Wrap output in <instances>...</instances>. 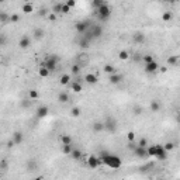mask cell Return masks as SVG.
<instances>
[{"label": "cell", "mask_w": 180, "mask_h": 180, "mask_svg": "<svg viewBox=\"0 0 180 180\" xmlns=\"http://www.w3.org/2000/svg\"><path fill=\"white\" fill-rule=\"evenodd\" d=\"M99 158H100L101 163L105 165L107 167H110V169H120L121 165H122V162H121V159L118 156L111 155L107 150H101L100 153H99Z\"/></svg>", "instance_id": "6da1fadb"}, {"label": "cell", "mask_w": 180, "mask_h": 180, "mask_svg": "<svg viewBox=\"0 0 180 180\" xmlns=\"http://www.w3.org/2000/svg\"><path fill=\"white\" fill-rule=\"evenodd\" d=\"M58 60H59V59H58V56H56V55H48L44 59V62H42V66H44V68H46L49 72H54V70L56 69Z\"/></svg>", "instance_id": "7a4b0ae2"}, {"label": "cell", "mask_w": 180, "mask_h": 180, "mask_svg": "<svg viewBox=\"0 0 180 180\" xmlns=\"http://www.w3.org/2000/svg\"><path fill=\"white\" fill-rule=\"evenodd\" d=\"M97 17H99V20L100 21H107L108 18L111 17V9L108 3H105L103 7H100L99 10H97Z\"/></svg>", "instance_id": "3957f363"}, {"label": "cell", "mask_w": 180, "mask_h": 180, "mask_svg": "<svg viewBox=\"0 0 180 180\" xmlns=\"http://www.w3.org/2000/svg\"><path fill=\"white\" fill-rule=\"evenodd\" d=\"M103 163H101V160H100V158L99 156H96V155H91V156H89L87 158V166H89L90 169H97L99 166H101Z\"/></svg>", "instance_id": "277c9868"}, {"label": "cell", "mask_w": 180, "mask_h": 180, "mask_svg": "<svg viewBox=\"0 0 180 180\" xmlns=\"http://www.w3.org/2000/svg\"><path fill=\"white\" fill-rule=\"evenodd\" d=\"M132 152H134V155L136 156V158H141V159L149 158V155H148V148H142V146H138V144H136V146H135V149L132 150Z\"/></svg>", "instance_id": "5b68a950"}, {"label": "cell", "mask_w": 180, "mask_h": 180, "mask_svg": "<svg viewBox=\"0 0 180 180\" xmlns=\"http://www.w3.org/2000/svg\"><path fill=\"white\" fill-rule=\"evenodd\" d=\"M105 124V131H108V132H115L117 131V121L114 118H111V117H107V120L104 121Z\"/></svg>", "instance_id": "8992f818"}, {"label": "cell", "mask_w": 180, "mask_h": 180, "mask_svg": "<svg viewBox=\"0 0 180 180\" xmlns=\"http://www.w3.org/2000/svg\"><path fill=\"white\" fill-rule=\"evenodd\" d=\"M75 28L79 34L85 35L86 32L89 31V23H87V21H77V23L75 24Z\"/></svg>", "instance_id": "52a82bcc"}, {"label": "cell", "mask_w": 180, "mask_h": 180, "mask_svg": "<svg viewBox=\"0 0 180 180\" xmlns=\"http://www.w3.org/2000/svg\"><path fill=\"white\" fill-rule=\"evenodd\" d=\"M167 153H169V152L163 148V145H156V155H155V158L158 160H166Z\"/></svg>", "instance_id": "ba28073f"}, {"label": "cell", "mask_w": 180, "mask_h": 180, "mask_svg": "<svg viewBox=\"0 0 180 180\" xmlns=\"http://www.w3.org/2000/svg\"><path fill=\"white\" fill-rule=\"evenodd\" d=\"M49 113V108H48V105H40L37 110H35V115H37V118H45L46 115Z\"/></svg>", "instance_id": "9c48e42d"}, {"label": "cell", "mask_w": 180, "mask_h": 180, "mask_svg": "<svg viewBox=\"0 0 180 180\" xmlns=\"http://www.w3.org/2000/svg\"><path fill=\"white\" fill-rule=\"evenodd\" d=\"M160 68V65L156 62V60H153V62H150V63H148V65H145V72L146 73H155V72H158Z\"/></svg>", "instance_id": "30bf717a"}, {"label": "cell", "mask_w": 180, "mask_h": 180, "mask_svg": "<svg viewBox=\"0 0 180 180\" xmlns=\"http://www.w3.org/2000/svg\"><path fill=\"white\" fill-rule=\"evenodd\" d=\"M91 130L94 131V132H103V131H105L104 121H94L91 124Z\"/></svg>", "instance_id": "8fae6325"}, {"label": "cell", "mask_w": 180, "mask_h": 180, "mask_svg": "<svg viewBox=\"0 0 180 180\" xmlns=\"http://www.w3.org/2000/svg\"><path fill=\"white\" fill-rule=\"evenodd\" d=\"M21 10L24 14H31L32 11H34V4L31 3V1H24L23 4H21Z\"/></svg>", "instance_id": "7c38bea8"}, {"label": "cell", "mask_w": 180, "mask_h": 180, "mask_svg": "<svg viewBox=\"0 0 180 180\" xmlns=\"http://www.w3.org/2000/svg\"><path fill=\"white\" fill-rule=\"evenodd\" d=\"M149 108H150V111H152V113H159V111L162 110V103H160L159 100L153 99V100L150 101Z\"/></svg>", "instance_id": "4fadbf2b"}, {"label": "cell", "mask_w": 180, "mask_h": 180, "mask_svg": "<svg viewBox=\"0 0 180 180\" xmlns=\"http://www.w3.org/2000/svg\"><path fill=\"white\" fill-rule=\"evenodd\" d=\"M30 45H31V40L27 37V35L21 37L20 41H18V46H20L21 49H27V48H30Z\"/></svg>", "instance_id": "5bb4252c"}, {"label": "cell", "mask_w": 180, "mask_h": 180, "mask_svg": "<svg viewBox=\"0 0 180 180\" xmlns=\"http://www.w3.org/2000/svg\"><path fill=\"white\" fill-rule=\"evenodd\" d=\"M11 139L15 142V145H20V144H23V141H24V135H23V132H20V131H15V132H13V135H11Z\"/></svg>", "instance_id": "9a60e30c"}, {"label": "cell", "mask_w": 180, "mask_h": 180, "mask_svg": "<svg viewBox=\"0 0 180 180\" xmlns=\"http://www.w3.org/2000/svg\"><path fill=\"white\" fill-rule=\"evenodd\" d=\"M90 32L93 35V38H99V37H101V34H103V27H101V25H93V27L90 28Z\"/></svg>", "instance_id": "2e32d148"}, {"label": "cell", "mask_w": 180, "mask_h": 180, "mask_svg": "<svg viewBox=\"0 0 180 180\" xmlns=\"http://www.w3.org/2000/svg\"><path fill=\"white\" fill-rule=\"evenodd\" d=\"M32 37H34L35 40H41V38H44L45 37V30L44 28H41V27H37L32 30Z\"/></svg>", "instance_id": "e0dca14e"}, {"label": "cell", "mask_w": 180, "mask_h": 180, "mask_svg": "<svg viewBox=\"0 0 180 180\" xmlns=\"http://www.w3.org/2000/svg\"><path fill=\"white\" fill-rule=\"evenodd\" d=\"M132 40H134L135 44H144L146 41V37H145V34H142V32H135L134 37H132Z\"/></svg>", "instance_id": "ac0fdd59"}, {"label": "cell", "mask_w": 180, "mask_h": 180, "mask_svg": "<svg viewBox=\"0 0 180 180\" xmlns=\"http://www.w3.org/2000/svg\"><path fill=\"white\" fill-rule=\"evenodd\" d=\"M121 80H122V75H120V73H114V75L108 76V82L111 85H118V83H121Z\"/></svg>", "instance_id": "d6986e66"}, {"label": "cell", "mask_w": 180, "mask_h": 180, "mask_svg": "<svg viewBox=\"0 0 180 180\" xmlns=\"http://www.w3.org/2000/svg\"><path fill=\"white\" fill-rule=\"evenodd\" d=\"M85 82L89 83V85H96V83L99 82V79H97V76H96L94 73H87V75L85 76Z\"/></svg>", "instance_id": "ffe728a7"}, {"label": "cell", "mask_w": 180, "mask_h": 180, "mask_svg": "<svg viewBox=\"0 0 180 180\" xmlns=\"http://www.w3.org/2000/svg\"><path fill=\"white\" fill-rule=\"evenodd\" d=\"M69 93L68 91H60L59 94H58V101H59L60 104H65V103H68L69 101Z\"/></svg>", "instance_id": "44dd1931"}, {"label": "cell", "mask_w": 180, "mask_h": 180, "mask_svg": "<svg viewBox=\"0 0 180 180\" xmlns=\"http://www.w3.org/2000/svg\"><path fill=\"white\" fill-rule=\"evenodd\" d=\"M28 99H30L31 101L32 100H38L40 99V93H38V90H35V89H31L28 90Z\"/></svg>", "instance_id": "7402d4cb"}, {"label": "cell", "mask_w": 180, "mask_h": 180, "mask_svg": "<svg viewBox=\"0 0 180 180\" xmlns=\"http://www.w3.org/2000/svg\"><path fill=\"white\" fill-rule=\"evenodd\" d=\"M90 42H91V41H89L86 37H82L80 41H79V46L82 48V49H87V48L90 46Z\"/></svg>", "instance_id": "603a6c76"}, {"label": "cell", "mask_w": 180, "mask_h": 180, "mask_svg": "<svg viewBox=\"0 0 180 180\" xmlns=\"http://www.w3.org/2000/svg\"><path fill=\"white\" fill-rule=\"evenodd\" d=\"M177 62H179V56H176V55H170V56H167V59H166V63L169 66L177 65Z\"/></svg>", "instance_id": "cb8c5ba5"}, {"label": "cell", "mask_w": 180, "mask_h": 180, "mask_svg": "<svg viewBox=\"0 0 180 180\" xmlns=\"http://www.w3.org/2000/svg\"><path fill=\"white\" fill-rule=\"evenodd\" d=\"M60 144H62V145H72V138H70V135H68V134L60 135Z\"/></svg>", "instance_id": "d4e9b609"}, {"label": "cell", "mask_w": 180, "mask_h": 180, "mask_svg": "<svg viewBox=\"0 0 180 180\" xmlns=\"http://www.w3.org/2000/svg\"><path fill=\"white\" fill-rule=\"evenodd\" d=\"M70 89L73 90L75 93H80V91L83 90V86H82V83H79V82H73V83L70 85Z\"/></svg>", "instance_id": "484cf974"}, {"label": "cell", "mask_w": 180, "mask_h": 180, "mask_svg": "<svg viewBox=\"0 0 180 180\" xmlns=\"http://www.w3.org/2000/svg\"><path fill=\"white\" fill-rule=\"evenodd\" d=\"M59 82H60V85H62V86H68L70 83V76L68 75V73H63V75L60 76Z\"/></svg>", "instance_id": "4316f807"}, {"label": "cell", "mask_w": 180, "mask_h": 180, "mask_svg": "<svg viewBox=\"0 0 180 180\" xmlns=\"http://www.w3.org/2000/svg\"><path fill=\"white\" fill-rule=\"evenodd\" d=\"M173 18V14H172V11H163V14H162V21H165V23H169L172 21Z\"/></svg>", "instance_id": "83f0119b"}, {"label": "cell", "mask_w": 180, "mask_h": 180, "mask_svg": "<svg viewBox=\"0 0 180 180\" xmlns=\"http://www.w3.org/2000/svg\"><path fill=\"white\" fill-rule=\"evenodd\" d=\"M49 70L46 69V68H44V66L41 65L40 66V69H38V75L41 76V77H48V76H49Z\"/></svg>", "instance_id": "f1b7e54d"}, {"label": "cell", "mask_w": 180, "mask_h": 180, "mask_svg": "<svg viewBox=\"0 0 180 180\" xmlns=\"http://www.w3.org/2000/svg\"><path fill=\"white\" fill-rule=\"evenodd\" d=\"M72 152H73L72 145H62V153H63V155L70 156V155H72Z\"/></svg>", "instance_id": "f546056e"}, {"label": "cell", "mask_w": 180, "mask_h": 180, "mask_svg": "<svg viewBox=\"0 0 180 180\" xmlns=\"http://www.w3.org/2000/svg\"><path fill=\"white\" fill-rule=\"evenodd\" d=\"M103 70H104L105 73H107V75H114V73H117V72H115V68L113 65H104V68H103Z\"/></svg>", "instance_id": "4dcf8cb0"}, {"label": "cell", "mask_w": 180, "mask_h": 180, "mask_svg": "<svg viewBox=\"0 0 180 180\" xmlns=\"http://www.w3.org/2000/svg\"><path fill=\"white\" fill-rule=\"evenodd\" d=\"M118 58H120L121 60L130 59V52H128V51H125V49H121L120 52H118Z\"/></svg>", "instance_id": "1f68e13d"}, {"label": "cell", "mask_w": 180, "mask_h": 180, "mask_svg": "<svg viewBox=\"0 0 180 180\" xmlns=\"http://www.w3.org/2000/svg\"><path fill=\"white\" fill-rule=\"evenodd\" d=\"M70 158L72 159H75V160H79V159H82V150L80 149H73V152H72V155H70Z\"/></svg>", "instance_id": "d6a6232c"}, {"label": "cell", "mask_w": 180, "mask_h": 180, "mask_svg": "<svg viewBox=\"0 0 180 180\" xmlns=\"http://www.w3.org/2000/svg\"><path fill=\"white\" fill-rule=\"evenodd\" d=\"M105 3H107V1H104V0H94V1L91 3V6H93V7L96 9V11H97L99 9H100V7H103Z\"/></svg>", "instance_id": "836d02e7"}, {"label": "cell", "mask_w": 180, "mask_h": 180, "mask_svg": "<svg viewBox=\"0 0 180 180\" xmlns=\"http://www.w3.org/2000/svg\"><path fill=\"white\" fill-rule=\"evenodd\" d=\"M80 114H82V108L80 107H72V110H70L72 117H80Z\"/></svg>", "instance_id": "e575fe53"}, {"label": "cell", "mask_w": 180, "mask_h": 180, "mask_svg": "<svg viewBox=\"0 0 180 180\" xmlns=\"http://www.w3.org/2000/svg\"><path fill=\"white\" fill-rule=\"evenodd\" d=\"M163 148H165L167 152H170V150L175 149L176 145H175V142H172V141H167V142H165V144H163Z\"/></svg>", "instance_id": "d590c367"}, {"label": "cell", "mask_w": 180, "mask_h": 180, "mask_svg": "<svg viewBox=\"0 0 180 180\" xmlns=\"http://www.w3.org/2000/svg\"><path fill=\"white\" fill-rule=\"evenodd\" d=\"M148 155H149V158H155V155H156V145L148 146Z\"/></svg>", "instance_id": "8d00e7d4"}, {"label": "cell", "mask_w": 180, "mask_h": 180, "mask_svg": "<svg viewBox=\"0 0 180 180\" xmlns=\"http://www.w3.org/2000/svg\"><path fill=\"white\" fill-rule=\"evenodd\" d=\"M70 70H72V73H73L76 77H77V76H79V73H80V65H79V63H75V65L70 68Z\"/></svg>", "instance_id": "74e56055"}, {"label": "cell", "mask_w": 180, "mask_h": 180, "mask_svg": "<svg viewBox=\"0 0 180 180\" xmlns=\"http://www.w3.org/2000/svg\"><path fill=\"white\" fill-rule=\"evenodd\" d=\"M62 4H63V3H56V4L52 7V13H55V14L62 13Z\"/></svg>", "instance_id": "f35d334b"}, {"label": "cell", "mask_w": 180, "mask_h": 180, "mask_svg": "<svg viewBox=\"0 0 180 180\" xmlns=\"http://www.w3.org/2000/svg\"><path fill=\"white\" fill-rule=\"evenodd\" d=\"M35 167H37V162H35L34 159H30L27 162V169L28 170H34Z\"/></svg>", "instance_id": "ab89813d"}, {"label": "cell", "mask_w": 180, "mask_h": 180, "mask_svg": "<svg viewBox=\"0 0 180 180\" xmlns=\"http://www.w3.org/2000/svg\"><path fill=\"white\" fill-rule=\"evenodd\" d=\"M135 132L134 131H128L127 132V139H128V142H135Z\"/></svg>", "instance_id": "60d3db41"}, {"label": "cell", "mask_w": 180, "mask_h": 180, "mask_svg": "<svg viewBox=\"0 0 180 180\" xmlns=\"http://www.w3.org/2000/svg\"><path fill=\"white\" fill-rule=\"evenodd\" d=\"M142 60H144V62H145V65H148V63H150V62H153V56L152 55H149V54H148V55H144L142 56Z\"/></svg>", "instance_id": "b9f144b4"}, {"label": "cell", "mask_w": 180, "mask_h": 180, "mask_svg": "<svg viewBox=\"0 0 180 180\" xmlns=\"http://www.w3.org/2000/svg\"><path fill=\"white\" fill-rule=\"evenodd\" d=\"M7 21H10V17H7L4 11H1L0 13V23H7Z\"/></svg>", "instance_id": "7bdbcfd3"}, {"label": "cell", "mask_w": 180, "mask_h": 180, "mask_svg": "<svg viewBox=\"0 0 180 180\" xmlns=\"http://www.w3.org/2000/svg\"><path fill=\"white\" fill-rule=\"evenodd\" d=\"M138 146H142V148H148V139L146 138H141L138 141Z\"/></svg>", "instance_id": "ee69618b"}, {"label": "cell", "mask_w": 180, "mask_h": 180, "mask_svg": "<svg viewBox=\"0 0 180 180\" xmlns=\"http://www.w3.org/2000/svg\"><path fill=\"white\" fill-rule=\"evenodd\" d=\"M132 111H134L135 115H141V114H142V107H139V105H135L134 108H132Z\"/></svg>", "instance_id": "f6af8a7d"}, {"label": "cell", "mask_w": 180, "mask_h": 180, "mask_svg": "<svg viewBox=\"0 0 180 180\" xmlns=\"http://www.w3.org/2000/svg\"><path fill=\"white\" fill-rule=\"evenodd\" d=\"M20 21V15L18 14H11L10 15V23H18Z\"/></svg>", "instance_id": "bcb514c9"}, {"label": "cell", "mask_w": 180, "mask_h": 180, "mask_svg": "<svg viewBox=\"0 0 180 180\" xmlns=\"http://www.w3.org/2000/svg\"><path fill=\"white\" fill-rule=\"evenodd\" d=\"M69 11H70V7L66 4V3H63V4H62V13H63V14H68Z\"/></svg>", "instance_id": "7dc6e473"}, {"label": "cell", "mask_w": 180, "mask_h": 180, "mask_svg": "<svg viewBox=\"0 0 180 180\" xmlns=\"http://www.w3.org/2000/svg\"><path fill=\"white\" fill-rule=\"evenodd\" d=\"M0 169L3 170V172L7 169V162H6V159H1V162H0Z\"/></svg>", "instance_id": "c3c4849f"}, {"label": "cell", "mask_w": 180, "mask_h": 180, "mask_svg": "<svg viewBox=\"0 0 180 180\" xmlns=\"http://www.w3.org/2000/svg\"><path fill=\"white\" fill-rule=\"evenodd\" d=\"M48 20H49V21H55L56 20V14H55V13H52V11H51L49 14H48Z\"/></svg>", "instance_id": "681fc988"}, {"label": "cell", "mask_w": 180, "mask_h": 180, "mask_svg": "<svg viewBox=\"0 0 180 180\" xmlns=\"http://www.w3.org/2000/svg\"><path fill=\"white\" fill-rule=\"evenodd\" d=\"M66 4L69 6L70 9H73V7H76V1H75V0H68V1H66Z\"/></svg>", "instance_id": "f907efd6"}, {"label": "cell", "mask_w": 180, "mask_h": 180, "mask_svg": "<svg viewBox=\"0 0 180 180\" xmlns=\"http://www.w3.org/2000/svg\"><path fill=\"white\" fill-rule=\"evenodd\" d=\"M167 70H169V68H167V66H160V68H159L160 73H167Z\"/></svg>", "instance_id": "816d5d0a"}, {"label": "cell", "mask_w": 180, "mask_h": 180, "mask_svg": "<svg viewBox=\"0 0 180 180\" xmlns=\"http://www.w3.org/2000/svg\"><path fill=\"white\" fill-rule=\"evenodd\" d=\"M49 13H51V11H48L46 9H41V10H40V15H48Z\"/></svg>", "instance_id": "f5cc1de1"}, {"label": "cell", "mask_w": 180, "mask_h": 180, "mask_svg": "<svg viewBox=\"0 0 180 180\" xmlns=\"http://www.w3.org/2000/svg\"><path fill=\"white\" fill-rule=\"evenodd\" d=\"M13 146H15V142L13 139H9L7 141V148H13Z\"/></svg>", "instance_id": "db71d44e"}, {"label": "cell", "mask_w": 180, "mask_h": 180, "mask_svg": "<svg viewBox=\"0 0 180 180\" xmlns=\"http://www.w3.org/2000/svg\"><path fill=\"white\" fill-rule=\"evenodd\" d=\"M134 60H135V62H139V60H142V56H141L139 54H135V55H134Z\"/></svg>", "instance_id": "11a10c76"}, {"label": "cell", "mask_w": 180, "mask_h": 180, "mask_svg": "<svg viewBox=\"0 0 180 180\" xmlns=\"http://www.w3.org/2000/svg\"><path fill=\"white\" fill-rule=\"evenodd\" d=\"M6 42V38H4V35L1 34V37H0V45H4Z\"/></svg>", "instance_id": "9f6ffc18"}, {"label": "cell", "mask_w": 180, "mask_h": 180, "mask_svg": "<svg viewBox=\"0 0 180 180\" xmlns=\"http://www.w3.org/2000/svg\"><path fill=\"white\" fill-rule=\"evenodd\" d=\"M176 122H177V124H180V111L177 113V115H176Z\"/></svg>", "instance_id": "6f0895ef"}, {"label": "cell", "mask_w": 180, "mask_h": 180, "mask_svg": "<svg viewBox=\"0 0 180 180\" xmlns=\"http://www.w3.org/2000/svg\"><path fill=\"white\" fill-rule=\"evenodd\" d=\"M34 180H42V177H35Z\"/></svg>", "instance_id": "680465c9"}, {"label": "cell", "mask_w": 180, "mask_h": 180, "mask_svg": "<svg viewBox=\"0 0 180 180\" xmlns=\"http://www.w3.org/2000/svg\"><path fill=\"white\" fill-rule=\"evenodd\" d=\"M158 180H165V179H163V177H160V179H158Z\"/></svg>", "instance_id": "91938a15"}]
</instances>
